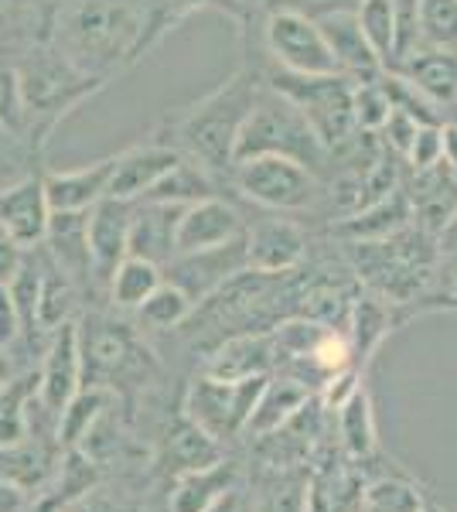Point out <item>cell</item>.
Segmentation results:
<instances>
[{"mask_svg": "<svg viewBox=\"0 0 457 512\" xmlns=\"http://www.w3.org/2000/svg\"><path fill=\"white\" fill-rule=\"evenodd\" d=\"M48 222H52V205L41 175H21L0 188V229L21 250H35L45 243Z\"/></svg>", "mask_w": 457, "mask_h": 512, "instance_id": "obj_12", "label": "cell"}, {"mask_svg": "<svg viewBox=\"0 0 457 512\" xmlns=\"http://www.w3.org/2000/svg\"><path fill=\"white\" fill-rule=\"evenodd\" d=\"M263 154L301 161L314 175H321L324 164L331 161L328 147L318 140V134H314V127L307 123L304 113L297 110L284 93H277V89L260 79L253 110H249V117L236 140V161L263 158Z\"/></svg>", "mask_w": 457, "mask_h": 512, "instance_id": "obj_3", "label": "cell"}, {"mask_svg": "<svg viewBox=\"0 0 457 512\" xmlns=\"http://www.w3.org/2000/svg\"><path fill=\"white\" fill-rule=\"evenodd\" d=\"M178 164H181V154L161 137L140 140L134 147H123V151L113 154L110 195L123 198V202H140V198L151 192L164 175H171Z\"/></svg>", "mask_w": 457, "mask_h": 512, "instance_id": "obj_13", "label": "cell"}, {"mask_svg": "<svg viewBox=\"0 0 457 512\" xmlns=\"http://www.w3.org/2000/svg\"><path fill=\"white\" fill-rule=\"evenodd\" d=\"M99 86L103 82L79 72L58 48H52V52H31V59L14 76V93H18V103L24 110L52 113V117L79 106Z\"/></svg>", "mask_w": 457, "mask_h": 512, "instance_id": "obj_7", "label": "cell"}, {"mask_svg": "<svg viewBox=\"0 0 457 512\" xmlns=\"http://www.w3.org/2000/svg\"><path fill=\"white\" fill-rule=\"evenodd\" d=\"M273 366H277L273 335L270 332H246V335L226 338V342L209 355L205 376L236 383V379H249V376H270Z\"/></svg>", "mask_w": 457, "mask_h": 512, "instance_id": "obj_20", "label": "cell"}, {"mask_svg": "<svg viewBox=\"0 0 457 512\" xmlns=\"http://www.w3.org/2000/svg\"><path fill=\"white\" fill-rule=\"evenodd\" d=\"M4 352H7V349L0 345V390L7 386V373H11V369H7V355H4Z\"/></svg>", "mask_w": 457, "mask_h": 512, "instance_id": "obj_47", "label": "cell"}, {"mask_svg": "<svg viewBox=\"0 0 457 512\" xmlns=\"http://www.w3.org/2000/svg\"><path fill=\"white\" fill-rule=\"evenodd\" d=\"M267 379L270 376H249V379H236V383H226V379H212L202 373V379H195L188 390L185 414L198 431H205L215 441L236 437L239 431H246Z\"/></svg>", "mask_w": 457, "mask_h": 512, "instance_id": "obj_8", "label": "cell"}, {"mask_svg": "<svg viewBox=\"0 0 457 512\" xmlns=\"http://www.w3.org/2000/svg\"><path fill=\"white\" fill-rule=\"evenodd\" d=\"M263 52L273 69L290 76H335L338 62L324 41L318 21L294 7H270L263 18Z\"/></svg>", "mask_w": 457, "mask_h": 512, "instance_id": "obj_6", "label": "cell"}, {"mask_svg": "<svg viewBox=\"0 0 457 512\" xmlns=\"http://www.w3.org/2000/svg\"><path fill=\"white\" fill-rule=\"evenodd\" d=\"M21 338V318L14 308V297L7 291V284H0V345H14Z\"/></svg>", "mask_w": 457, "mask_h": 512, "instance_id": "obj_41", "label": "cell"}, {"mask_svg": "<svg viewBox=\"0 0 457 512\" xmlns=\"http://www.w3.org/2000/svg\"><path fill=\"white\" fill-rule=\"evenodd\" d=\"M185 205L171 202H134V219H130L127 256H140L147 263H164L174 256V229Z\"/></svg>", "mask_w": 457, "mask_h": 512, "instance_id": "obj_19", "label": "cell"}, {"mask_svg": "<svg viewBox=\"0 0 457 512\" xmlns=\"http://www.w3.org/2000/svg\"><path fill=\"white\" fill-rule=\"evenodd\" d=\"M212 512H232V502H229V495H226V499H222L219 506H215Z\"/></svg>", "mask_w": 457, "mask_h": 512, "instance_id": "obj_48", "label": "cell"}, {"mask_svg": "<svg viewBox=\"0 0 457 512\" xmlns=\"http://www.w3.org/2000/svg\"><path fill=\"white\" fill-rule=\"evenodd\" d=\"M82 349H79V325L55 328L52 342L45 352V366L38 373V403L48 410L55 420L62 414V407L82 390Z\"/></svg>", "mask_w": 457, "mask_h": 512, "instance_id": "obj_14", "label": "cell"}, {"mask_svg": "<svg viewBox=\"0 0 457 512\" xmlns=\"http://www.w3.org/2000/svg\"><path fill=\"white\" fill-rule=\"evenodd\" d=\"M406 222V198L403 195H382L379 202L365 205L362 212L345 219V233L362 236V239H376L396 233Z\"/></svg>", "mask_w": 457, "mask_h": 512, "instance_id": "obj_30", "label": "cell"}, {"mask_svg": "<svg viewBox=\"0 0 457 512\" xmlns=\"http://www.w3.org/2000/svg\"><path fill=\"white\" fill-rule=\"evenodd\" d=\"M304 403H307V386L297 383L294 376L267 379V386H263L260 400H256L253 417H249L246 431H253V434L277 431V427L284 424L290 414H297Z\"/></svg>", "mask_w": 457, "mask_h": 512, "instance_id": "obj_26", "label": "cell"}, {"mask_svg": "<svg viewBox=\"0 0 457 512\" xmlns=\"http://www.w3.org/2000/svg\"><path fill=\"white\" fill-rule=\"evenodd\" d=\"M79 349H82V376H116L127 369L130 355H134V338L127 325H113V321H99L89 328V335L79 328Z\"/></svg>", "mask_w": 457, "mask_h": 512, "instance_id": "obj_22", "label": "cell"}, {"mask_svg": "<svg viewBox=\"0 0 457 512\" xmlns=\"http://www.w3.org/2000/svg\"><path fill=\"white\" fill-rule=\"evenodd\" d=\"M232 489V468L215 461L209 468L185 472L171 492V512H212Z\"/></svg>", "mask_w": 457, "mask_h": 512, "instance_id": "obj_24", "label": "cell"}, {"mask_svg": "<svg viewBox=\"0 0 457 512\" xmlns=\"http://www.w3.org/2000/svg\"><path fill=\"white\" fill-rule=\"evenodd\" d=\"M246 267L256 274H290L307 253V236L284 212H267L256 222H246Z\"/></svg>", "mask_w": 457, "mask_h": 512, "instance_id": "obj_10", "label": "cell"}, {"mask_svg": "<svg viewBox=\"0 0 457 512\" xmlns=\"http://www.w3.org/2000/svg\"><path fill=\"white\" fill-rule=\"evenodd\" d=\"M243 233L246 219L239 205L226 195H205L181 209L178 229H174V256L212 250V246H222Z\"/></svg>", "mask_w": 457, "mask_h": 512, "instance_id": "obj_11", "label": "cell"}, {"mask_svg": "<svg viewBox=\"0 0 457 512\" xmlns=\"http://www.w3.org/2000/svg\"><path fill=\"white\" fill-rule=\"evenodd\" d=\"M229 185L239 198L263 212H301L321 195L318 175L304 168L301 161L263 154V158H246L229 168Z\"/></svg>", "mask_w": 457, "mask_h": 512, "instance_id": "obj_5", "label": "cell"}, {"mask_svg": "<svg viewBox=\"0 0 457 512\" xmlns=\"http://www.w3.org/2000/svg\"><path fill=\"white\" fill-rule=\"evenodd\" d=\"M11 93H14V79H11V72L0 65V103H4V99L11 96ZM14 96H18V93H14Z\"/></svg>", "mask_w": 457, "mask_h": 512, "instance_id": "obj_46", "label": "cell"}, {"mask_svg": "<svg viewBox=\"0 0 457 512\" xmlns=\"http://www.w3.org/2000/svg\"><path fill=\"white\" fill-rule=\"evenodd\" d=\"M96 482V468L79 448H65L62 472H58V499L55 506H69L79 495H86Z\"/></svg>", "mask_w": 457, "mask_h": 512, "instance_id": "obj_37", "label": "cell"}, {"mask_svg": "<svg viewBox=\"0 0 457 512\" xmlns=\"http://www.w3.org/2000/svg\"><path fill=\"white\" fill-rule=\"evenodd\" d=\"M420 45L457 52V0H420Z\"/></svg>", "mask_w": 457, "mask_h": 512, "instance_id": "obj_33", "label": "cell"}, {"mask_svg": "<svg viewBox=\"0 0 457 512\" xmlns=\"http://www.w3.org/2000/svg\"><path fill=\"white\" fill-rule=\"evenodd\" d=\"M79 301V284L69 274L55 267L52 260L41 263V287H38V304H35V332H48L69 325L72 311Z\"/></svg>", "mask_w": 457, "mask_h": 512, "instance_id": "obj_23", "label": "cell"}, {"mask_svg": "<svg viewBox=\"0 0 457 512\" xmlns=\"http://www.w3.org/2000/svg\"><path fill=\"white\" fill-rule=\"evenodd\" d=\"M260 79L277 89V93H284L304 113L318 140L328 147V154H335L338 147H345L348 140L359 134L352 113L355 79H348L345 72H335V76H290V72L273 69Z\"/></svg>", "mask_w": 457, "mask_h": 512, "instance_id": "obj_4", "label": "cell"}, {"mask_svg": "<svg viewBox=\"0 0 457 512\" xmlns=\"http://www.w3.org/2000/svg\"><path fill=\"white\" fill-rule=\"evenodd\" d=\"M130 219H134V202L123 198H99L93 209L86 212V239H89V260H93V274L99 284H106L116 263L127 256V236Z\"/></svg>", "mask_w": 457, "mask_h": 512, "instance_id": "obj_15", "label": "cell"}, {"mask_svg": "<svg viewBox=\"0 0 457 512\" xmlns=\"http://www.w3.org/2000/svg\"><path fill=\"white\" fill-rule=\"evenodd\" d=\"M386 76V72H382ZM382 76L379 79H362V82H352V113H355V127L365 130V134H379V127L386 123L389 110V93L382 86Z\"/></svg>", "mask_w": 457, "mask_h": 512, "instance_id": "obj_34", "label": "cell"}, {"mask_svg": "<svg viewBox=\"0 0 457 512\" xmlns=\"http://www.w3.org/2000/svg\"><path fill=\"white\" fill-rule=\"evenodd\" d=\"M420 512H444V509H440L437 502H423V506H420Z\"/></svg>", "mask_w": 457, "mask_h": 512, "instance_id": "obj_49", "label": "cell"}, {"mask_svg": "<svg viewBox=\"0 0 457 512\" xmlns=\"http://www.w3.org/2000/svg\"><path fill=\"white\" fill-rule=\"evenodd\" d=\"M106 407H110V393L106 386H82V390L72 396L62 407V414L55 420V437L65 444V448H79L86 437H93V431L103 420Z\"/></svg>", "mask_w": 457, "mask_h": 512, "instance_id": "obj_25", "label": "cell"}, {"mask_svg": "<svg viewBox=\"0 0 457 512\" xmlns=\"http://www.w3.org/2000/svg\"><path fill=\"white\" fill-rule=\"evenodd\" d=\"M406 161H410L413 168H434V164L444 161V140H440V123H430V127H420L417 130V137H413Z\"/></svg>", "mask_w": 457, "mask_h": 512, "instance_id": "obj_39", "label": "cell"}, {"mask_svg": "<svg viewBox=\"0 0 457 512\" xmlns=\"http://www.w3.org/2000/svg\"><path fill=\"white\" fill-rule=\"evenodd\" d=\"M440 140H444V161L457 168V123H444L440 127Z\"/></svg>", "mask_w": 457, "mask_h": 512, "instance_id": "obj_45", "label": "cell"}, {"mask_svg": "<svg viewBox=\"0 0 457 512\" xmlns=\"http://www.w3.org/2000/svg\"><path fill=\"white\" fill-rule=\"evenodd\" d=\"M161 270L168 274V284H174L178 291H185L191 304H202V301H209L219 287H226L236 274L249 270L246 267V239L236 236L222 246H212V250L171 256Z\"/></svg>", "mask_w": 457, "mask_h": 512, "instance_id": "obj_9", "label": "cell"}, {"mask_svg": "<svg viewBox=\"0 0 457 512\" xmlns=\"http://www.w3.org/2000/svg\"><path fill=\"white\" fill-rule=\"evenodd\" d=\"M369 509L372 512H420V499H417V492H410L406 485L382 482L379 489H372L369 495Z\"/></svg>", "mask_w": 457, "mask_h": 512, "instance_id": "obj_40", "label": "cell"}, {"mask_svg": "<svg viewBox=\"0 0 457 512\" xmlns=\"http://www.w3.org/2000/svg\"><path fill=\"white\" fill-rule=\"evenodd\" d=\"M256 89H260V72L253 65H243L226 82H219L212 93L174 110L164 120V134L157 137L168 140L185 161L198 164L212 178L226 181L232 161H236L239 130L253 110Z\"/></svg>", "mask_w": 457, "mask_h": 512, "instance_id": "obj_1", "label": "cell"}, {"mask_svg": "<svg viewBox=\"0 0 457 512\" xmlns=\"http://www.w3.org/2000/svg\"><path fill=\"white\" fill-rule=\"evenodd\" d=\"M352 325H355V349H352V355L369 359V352L376 349V345L389 332V315H386V308H382L379 301H372V297H369V301L355 304Z\"/></svg>", "mask_w": 457, "mask_h": 512, "instance_id": "obj_36", "label": "cell"}, {"mask_svg": "<svg viewBox=\"0 0 457 512\" xmlns=\"http://www.w3.org/2000/svg\"><path fill=\"white\" fill-rule=\"evenodd\" d=\"M171 461L181 475L198 472V468H209V465H215V461H222L219 458V441L209 437L205 431H198L191 420H185V424L171 434Z\"/></svg>", "mask_w": 457, "mask_h": 512, "instance_id": "obj_32", "label": "cell"}, {"mask_svg": "<svg viewBox=\"0 0 457 512\" xmlns=\"http://www.w3.org/2000/svg\"><path fill=\"white\" fill-rule=\"evenodd\" d=\"M280 7H294V11L307 14V18H324V14H335V11H355L359 0H290V4Z\"/></svg>", "mask_w": 457, "mask_h": 512, "instance_id": "obj_43", "label": "cell"}, {"mask_svg": "<svg viewBox=\"0 0 457 512\" xmlns=\"http://www.w3.org/2000/svg\"><path fill=\"white\" fill-rule=\"evenodd\" d=\"M393 76L410 82L417 93H423L430 103L451 106L457 103V52H444V48L417 45L406 52L400 62H393Z\"/></svg>", "mask_w": 457, "mask_h": 512, "instance_id": "obj_18", "label": "cell"}, {"mask_svg": "<svg viewBox=\"0 0 457 512\" xmlns=\"http://www.w3.org/2000/svg\"><path fill=\"white\" fill-rule=\"evenodd\" d=\"M191 311H195V304L188 301L185 291H178V287L168 284V280H161V287H157V291L140 304L137 315L147 328L168 332V328L185 325V321L191 318Z\"/></svg>", "mask_w": 457, "mask_h": 512, "instance_id": "obj_31", "label": "cell"}, {"mask_svg": "<svg viewBox=\"0 0 457 512\" xmlns=\"http://www.w3.org/2000/svg\"><path fill=\"white\" fill-rule=\"evenodd\" d=\"M205 195H219V178H212L209 171H202L198 164L181 158L178 168L157 181V185L144 198H140V202L188 205V202H198V198H205Z\"/></svg>", "mask_w": 457, "mask_h": 512, "instance_id": "obj_28", "label": "cell"}, {"mask_svg": "<svg viewBox=\"0 0 457 512\" xmlns=\"http://www.w3.org/2000/svg\"><path fill=\"white\" fill-rule=\"evenodd\" d=\"M314 21H318L321 35L328 41L331 55H335L338 72H345V76L355 82L379 79L382 72H386V65L379 62V55L372 52V45L365 41L359 21H355V11H335Z\"/></svg>", "mask_w": 457, "mask_h": 512, "instance_id": "obj_16", "label": "cell"}, {"mask_svg": "<svg viewBox=\"0 0 457 512\" xmlns=\"http://www.w3.org/2000/svg\"><path fill=\"white\" fill-rule=\"evenodd\" d=\"M355 21H359L365 41L372 45V52L379 55V62L393 65L396 55V21H393V0H359L355 7Z\"/></svg>", "mask_w": 457, "mask_h": 512, "instance_id": "obj_29", "label": "cell"}, {"mask_svg": "<svg viewBox=\"0 0 457 512\" xmlns=\"http://www.w3.org/2000/svg\"><path fill=\"white\" fill-rule=\"evenodd\" d=\"M41 246H48V260L62 274H69L76 284L93 274L86 239V212H52V222H48V233Z\"/></svg>", "mask_w": 457, "mask_h": 512, "instance_id": "obj_21", "label": "cell"}, {"mask_svg": "<svg viewBox=\"0 0 457 512\" xmlns=\"http://www.w3.org/2000/svg\"><path fill=\"white\" fill-rule=\"evenodd\" d=\"M24 256H28V250H21V246L14 243V239L7 236L4 229H0V284H7V280L18 274Z\"/></svg>", "mask_w": 457, "mask_h": 512, "instance_id": "obj_44", "label": "cell"}, {"mask_svg": "<svg viewBox=\"0 0 457 512\" xmlns=\"http://www.w3.org/2000/svg\"><path fill=\"white\" fill-rule=\"evenodd\" d=\"M151 45L137 0H76L58 18V52L103 86L113 72L144 59Z\"/></svg>", "mask_w": 457, "mask_h": 512, "instance_id": "obj_2", "label": "cell"}, {"mask_svg": "<svg viewBox=\"0 0 457 512\" xmlns=\"http://www.w3.org/2000/svg\"><path fill=\"white\" fill-rule=\"evenodd\" d=\"M110 178H113V154L93 164H82V168L41 175L52 212H89L99 198L110 195Z\"/></svg>", "mask_w": 457, "mask_h": 512, "instance_id": "obj_17", "label": "cell"}, {"mask_svg": "<svg viewBox=\"0 0 457 512\" xmlns=\"http://www.w3.org/2000/svg\"><path fill=\"white\" fill-rule=\"evenodd\" d=\"M423 127V123H417L410 117V113H403V110H389V117L386 123L379 127V134H382V144L389 147L393 154H400V158H406L410 154V144H413V137H417V130Z\"/></svg>", "mask_w": 457, "mask_h": 512, "instance_id": "obj_38", "label": "cell"}, {"mask_svg": "<svg viewBox=\"0 0 457 512\" xmlns=\"http://www.w3.org/2000/svg\"><path fill=\"white\" fill-rule=\"evenodd\" d=\"M0 512H35V495L11 478H0Z\"/></svg>", "mask_w": 457, "mask_h": 512, "instance_id": "obj_42", "label": "cell"}, {"mask_svg": "<svg viewBox=\"0 0 457 512\" xmlns=\"http://www.w3.org/2000/svg\"><path fill=\"white\" fill-rule=\"evenodd\" d=\"M164 280V270L157 263H147L140 256H123L116 263V270L106 280L110 287V301L116 304L120 311H137L140 304L151 297Z\"/></svg>", "mask_w": 457, "mask_h": 512, "instance_id": "obj_27", "label": "cell"}, {"mask_svg": "<svg viewBox=\"0 0 457 512\" xmlns=\"http://www.w3.org/2000/svg\"><path fill=\"white\" fill-rule=\"evenodd\" d=\"M342 434H345V444L352 454H369L372 451V410H369V396L362 390H355L348 400L342 403Z\"/></svg>", "mask_w": 457, "mask_h": 512, "instance_id": "obj_35", "label": "cell"}]
</instances>
